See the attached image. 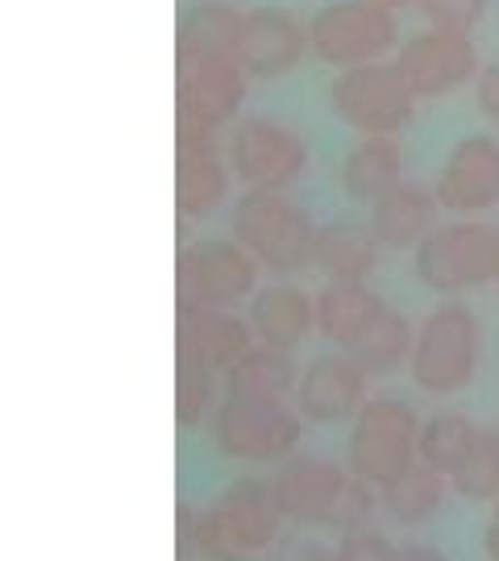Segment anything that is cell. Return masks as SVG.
I'll list each match as a JSON object with an SVG mask.
<instances>
[{
  "instance_id": "27",
  "label": "cell",
  "mask_w": 499,
  "mask_h": 561,
  "mask_svg": "<svg viewBox=\"0 0 499 561\" xmlns=\"http://www.w3.org/2000/svg\"><path fill=\"white\" fill-rule=\"evenodd\" d=\"M483 428L462 412H438L429 421H420L417 433V458L433 466L441 474H454L462 461L470 458V449L479 445Z\"/></svg>"
},
{
  "instance_id": "33",
  "label": "cell",
  "mask_w": 499,
  "mask_h": 561,
  "mask_svg": "<svg viewBox=\"0 0 499 561\" xmlns=\"http://www.w3.org/2000/svg\"><path fill=\"white\" fill-rule=\"evenodd\" d=\"M333 553H338V561H396L399 549L375 528H354L341 537Z\"/></svg>"
},
{
  "instance_id": "20",
  "label": "cell",
  "mask_w": 499,
  "mask_h": 561,
  "mask_svg": "<svg viewBox=\"0 0 499 561\" xmlns=\"http://www.w3.org/2000/svg\"><path fill=\"white\" fill-rule=\"evenodd\" d=\"M317 329V304L299 287H266L250 300V333L271 350H296Z\"/></svg>"
},
{
  "instance_id": "5",
  "label": "cell",
  "mask_w": 499,
  "mask_h": 561,
  "mask_svg": "<svg viewBox=\"0 0 499 561\" xmlns=\"http://www.w3.org/2000/svg\"><path fill=\"white\" fill-rule=\"evenodd\" d=\"M329 108L362 138H396L417 113V96L404 83L396 62H362L345 67L329 83Z\"/></svg>"
},
{
  "instance_id": "15",
  "label": "cell",
  "mask_w": 499,
  "mask_h": 561,
  "mask_svg": "<svg viewBox=\"0 0 499 561\" xmlns=\"http://www.w3.org/2000/svg\"><path fill=\"white\" fill-rule=\"evenodd\" d=\"M308 50V25H299L287 9H250L241 18L238 62L246 76L280 80Z\"/></svg>"
},
{
  "instance_id": "7",
  "label": "cell",
  "mask_w": 499,
  "mask_h": 561,
  "mask_svg": "<svg viewBox=\"0 0 499 561\" xmlns=\"http://www.w3.org/2000/svg\"><path fill=\"white\" fill-rule=\"evenodd\" d=\"M213 442L234 461H283L299 445V416L287 400L266 396H234L213 416Z\"/></svg>"
},
{
  "instance_id": "23",
  "label": "cell",
  "mask_w": 499,
  "mask_h": 561,
  "mask_svg": "<svg viewBox=\"0 0 499 561\" xmlns=\"http://www.w3.org/2000/svg\"><path fill=\"white\" fill-rule=\"evenodd\" d=\"M379 241L366 225L333 221L317 229L313 262L329 275V283H366L379 271Z\"/></svg>"
},
{
  "instance_id": "16",
  "label": "cell",
  "mask_w": 499,
  "mask_h": 561,
  "mask_svg": "<svg viewBox=\"0 0 499 561\" xmlns=\"http://www.w3.org/2000/svg\"><path fill=\"white\" fill-rule=\"evenodd\" d=\"M208 507L217 512V520L238 537V545L250 558H259L280 541L283 520H287L280 495H275V482L262 479H238L234 486H225Z\"/></svg>"
},
{
  "instance_id": "14",
  "label": "cell",
  "mask_w": 499,
  "mask_h": 561,
  "mask_svg": "<svg viewBox=\"0 0 499 561\" xmlns=\"http://www.w3.org/2000/svg\"><path fill=\"white\" fill-rule=\"evenodd\" d=\"M366 400H371L366 396V370L350 354H325V358L308 362L304 375L296 379L299 416L317 424L354 421Z\"/></svg>"
},
{
  "instance_id": "9",
  "label": "cell",
  "mask_w": 499,
  "mask_h": 561,
  "mask_svg": "<svg viewBox=\"0 0 499 561\" xmlns=\"http://www.w3.org/2000/svg\"><path fill=\"white\" fill-rule=\"evenodd\" d=\"M259 262L238 241L204 238L180 254V304L188 308H234L254 296Z\"/></svg>"
},
{
  "instance_id": "32",
  "label": "cell",
  "mask_w": 499,
  "mask_h": 561,
  "mask_svg": "<svg viewBox=\"0 0 499 561\" xmlns=\"http://www.w3.org/2000/svg\"><path fill=\"white\" fill-rule=\"evenodd\" d=\"M420 18L433 30H458L470 34L487 13V0H417Z\"/></svg>"
},
{
  "instance_id": "31",
  "label": "cell",
  "mask_w": 499,
  "mask_h": 561,
  "mask_svg": "<svg viewBox=\"0 0 499 561\" xmlns=\"http://www.w3.org/2000/svg\"><path fill=\"white\" fill-rule=\"evenodd\" d=\"M379 512H383L379 486H371V482H362L350 474V482H345V491H341V500H338V512H333L329 524L341 528V533H354V528H371Z\"/></svg>"
},
{
  "instance_id": "8",
  "label": "cell",
  "mask_w": 499,
  "mask_h": 561,
  "mask_svg": "<svg viewBox=\"0 0 499 561\" xmlns=\"http://www.w3.org/2000/svg\"><path fill=\"white\" fill-rule=\"evenodd\" d=\"M229 167L254 192H287L308 175V146L292 125L275 117H250L229 141Z\"/></svg>"
},
{
  "instance_id": "2",
  "label": "cell",
  "mask_w": 499,
  "mask_h": 561,
  "mask_svg": "<svg viewBox=\"0 0 499 561\" xmlns=\"http://www.w3.org/2000/svg\"><path fill=\"white\" fill-rule=\"evenodd\" d=\"M234 241L259 266L275 271V275H292V271L313 266L317 225L283 192H254L250 187L234 208Z\"/></svg>"
},
{
  "instance_id": "11",
  "label": "cell",
  "mask_w": 499,
  "mask_h": 561,
  "mask_svg": "<svg viewBox=\"0 0 499 561\" xmlns=\"http://www.w3.org/2000/svg\"><path fill=\"white\" fill-rule=\"evenodd\" d=\"M220 125L180 113V154H175V201L183 217L217 213L229 192V159L220 154Z\"/></svg>"
},
{
  "instance_id": "39",
  "label": "cell",
  "mask_w": 499,
  "mask_h": 561,
  "mask_svg": "<svg viewBox=\"0 0 499 561\" xmlns=\"http://www.w3.org/2000/svg\"><path fill=\"white\" fill-rule=\"evenodd\" d=\"M496 283H499V279H496Z\"/></svg>"
},
{
  "instance_id": "28",
  "label": "cell",
  "mask_w": 499,
  "mask_h": 561,
  "mask_svg": "<svg viewBox=\"0 0 499 561\" xmlns=\"http://www.w3.org/2000/svg\"><path fill=\"white\" fill-rule=\"evenodd\" d=\"M241 9L229 0H200L188 9L180 25V46H200V50H234L238 55V34H241Z\"/></svg>"
},
{
  "instance_id": "21",
  "label": "cell",
  "mask_w": 499,
  "mask_h": 561,
  "mask_svg": "<svg viewBox=\"0 0 499 561\" xmlns=\"http://www.w3.org/2000/svg\"><path fill=\"white\" fill-rule=\"evenodd\" d=\"M313 304H317V329L341 350H350L387 312L383 296L366 283H325Z\"/></svg>"
},
{
  "instance_id": "26",
  "label": "cell",
  "mask_w": 499,
  "mask_h": 561,
  "mask_svg": "<svg viewBox=\"0 0 499 561\" xmlns=\"http://www.w3.org/2000/svg\"><path fill=\"white\" fill-rule=\"evenodd\" d=\"M296 366L287 350H271V345H250L229 370L225 382L234 396H266V400H287V391H296Z\"/></svg>"
},
{
  "instance_id": "1",
  "label": "cell",
  "mask_w": 499,
  "mask_h": 561,
  "mask_svg": "<svg viewBox=\"0 0 499 561\" xmlns=\"http://www.w3.org/2000/svg\"><path fill=\"white\" fill-rule=\"evenodd\" d=\"M483 362V329L479 317L458 300L438 304L424 321L417 324L412 354H408V375L420 391L429 396H458L466 391Z\"/></svg>"
},
{
  "instance_id": "18",
  "label": "cell",
  "mask_w": 499,
  "mask_h": 561,
  "mask_svg": "<svg viewBox=\"0 0 499 561\" xmlns=\"http://www.w3.org/2000/svg\"><path fill=\"white\" fill-rule=\"evenodd\" d=\"M350 482V470H341L329 458H292L275 479V495L287 520L329 524L338 512V500Z\"/></svg>"
},
{
  "instance_id": "34",
  "label": "cell",
  "mask_w": 499,
  "mask_h": 561,
  "mask_svg": "<svg viewBox=\"0 0 499 561\" xmlns=\"http://www.w3.org/2000/svg\"><path fill=\"white\" fill-rule=\"evenodd\" d=\"M475 101H479L483 117L499 121V59L479 67V76H475Z\"/></svg>"
},
{
  "instance_id": "13",
  "label": "cell",
  "mask_w": 499,
  "mask_h": 561,
  "mask_svg": "<svg viewBox=\"0 0 499 561\" xmlns=\"http://www.w3.org/2000/svg\"><path fill=\"white\" fill-rule=\"evenodd\" d=\"M246 71L234 50L180 46V113L225 125L241 108Z\"/></svg>"
},
{
  "instance_id": "24",
  "label": "cell",
  "mask_w": 499,
  "mask_h": 561,
  "mask_svg": "<svg viewBox=\"0 0 499 561\" xmlns=\"http://www.w3.org/2000/svg\"><path fill=\"white\" fill-rule=\"evenodd\" d=\"M404 180V146L396 138H362L341 162V187L359 204H375Z\"/></svg>"
},
{
  "instance_id": "3",
  "label": "cell",
  "mask_w": 499,
  "mask_h": 561,
  "mask_svg": "<svg viewBox=\"0 0 499 561\" xmlns=\"http://www.w3.org/2000/svg\"><path fill=\"white\" fill-rule=\"evenodd\" d=\"M412 271L438 296H462L499 279V229L483 221L441 225L417 245Z\"/></svg>"
},
{
  "instance_id": "25",
  "label": "cell",
  "mask_w": 499,
  "mask_h": 561,
  "mask_svg": "<svg viewBox=\"0 0 499 561\" xmlns=\"http://www.w3.org/2000/svg\"><path fill=\"white\" fill-rule=\"evenodd\" d=\"M412 337H417V324L408 321L404 312H396V308H387L345 354L366 370V379H379V375H396L399 366H408Z\"/></svg>"
},
{
  "instance_id": "38",
  "label": "cell",
  "mask_w": 499,
  "mask_h": 561,
  "mask_svg": "<svg viewBox=\"0 0 499 561\" xmlns=\"http://www.w3.org/2000/svg\"><path fill=\"white\" fill-rule=\"evenodd\" d=\"M387 9H404V4H417V0H383Z\"/></svg>"
},
{
  "instance_id": "17",
  "label": "cell",
  "mask_w": 499,
  "mask_h": 561,
  "mask_svg": "<svg viewBox=\"0 0 499 561\" xmlns=\"http://www.w3.org/2000/svg\"><path fill=\"white\" fill-rule=\"evenodd\" d=\"M180 362H196L204 370H229L254 345L250 321H238L229 308H188L180 304Z\"/></svg>"
},
{
  "instance_id": "29",
  "label": "cell",
  "mask_w": 499,
  "mask_h": 561,
  "mask_svg": "<svg viewBox=\"0 0 499 561\" xmlns=\"http://www.w3.org/2000/svg\"><path fill=\"white\" fill-rule=\"evenodd\" d=\"M450 486L470 503H496L499 495V428H483L470 458L450 474Z\"/></svg>"
},
{
  "instance_id": "35",
  "label": "cell",
  "mask_w": 499,
  "mask_h": 561,
  "mask_svg": "<svg viewBox=\"0 0 499 561\" xmlns=\"http://www.w3.org/2000/svg\"><path fill=\"white\" fill-rule=\"evenodd\" d=\"M275 561H338V553L320 541H287L275 553Z\"/></svg>"
},
{
  "instance_id": "6",
  "label": "cell",
  "mask_w": 499,
  "mask_h": 561,
  "mask_svg": "<svg viewBox=\"0 0 499 561\" xmlns=\"http://www.w3.org/2000/svg\"><path fill=\"white\" fill-rule=\"evenodd\" d=\"M396 9L383 0H338L325 4L317 18L308 21V46L320 62L329 67H362L379 62L396 46Z\"/></svg>"
},
{
  "instance_id": "12",
  "label": "cell",
  "mask_w": 499,
  "mask_h": 561,
  "mask_svg": "<svg viewBox=\"0 0 499 561\" xmlns=\"http://www.w3.org/2000/svg\"><path fill=\"white\" fill-rule=\"evenodd\" d=\"M438 208L458 213V217H475L499 204V138L491 134H470L462 138L438 171L433 183Z\"/></svg>"
},
{
  "instance_id": "19",
  "label": "cell",
  "mask_w": 499,
  "mask_h": 561,
  "mask_svg": "<svg viewBox=\"0 0 499 561\" xmlns=\"http://www.w3.org/2000/svg\"><path fill=\"white\" fill-rule=\"evenodd\" d=\"M438 196L417 180H399L392 192H383L371 204V233L387 250H417L433 233Z\"/></svg>"
},
{
  "instance_id": "36",
  "label": "cell",
  "mask_w": 499,
  "mask_h": 561,
  "mask_svg": "<svg viewBox=\"0 0 499 561\" xmlns=\"http://www.w3.org/2000/svg\"><path fill=\"white\" fill-rule=\"evenodd\" d=\"M483 553H487V561H499V495H496V503H491L487 533H483Z\"/></svg>"
},
{
  "instance_id": "10",
  "label": "cell",
  "mask_w": 499,
  "mask_h": 561,
  "mask_svg": "<svg viewBox=\"0 0 499 561\" xmlns=\"http://www.w3.org/2000/svg\"><path fill=\"white\" fill-rule=\"evenodd\" d=\"M396 67L417 101H441V96H450V92H458V88L475 80L483 62L470 34L429 25L424 34H412L399 46Z\"/></svg>"
},
{
  "instance_id": "37",
  "label": "cell",
  "mask_w": 499,
  "mask_h": 561,
  "mask_svg": "<svg viewBox=\"0 0 499 561\" xmlns=\"http://www.w3.org/2000/svg\"><path fill=\"white\" fill-rule=\"evenodd\" d=\"M396 561H450L441 549H433V545H404L396 553Z\"/></svg>"
},
{
  "instance_id": "4",
  "label": "cell",
  "mask_w": 499,
  "mask_h": 561,
  "mask_svg": "<svg viewBox=\"0 0 499 561\" xmlns=\"http://www.w3.org/2000/svg\"><path fill=\"white\" fill-rule=\"evenodd\" d=\"M417 433L420 416L396 396H371L359 408L345 442V466L350 474L371 486L392 482L399 470L417 461Z\"/></svg>"
},
{
  "instance_id": "30",
  "label": "cell",
  "mask_w": 499,
  "mask_h": 561,
  "mask_svg": "<svg viewBox=\"0 0 499 561\" xmlns=\"http://www.w3.org/2000/svg\"><path fill=\"white\" fill-rule=\"evenodd\" d=\"M217 400V387H213V370H204L196 362H180L175 370V421L183 428H196Z\"/></svg>"
},
{
  "instance_id": "22",
  "label": "cell",
  "mask_w": 499,
  "mask_h": 561,
  "mask_svg": "<svg viewBox=\"0 0 499 561\" xmlns=\"http://www.w3.org/2000/svg\"><path fill=\"white\" fill-rule=\"evenodd\" d=\"M450 491H454V486H450V474H441V470H433V466H424V461L417 458L408 470H399L392 482H383L379 503L396 524L420 528V524H429L433 516H441Z\"/></svg>"
}]
</instances>
